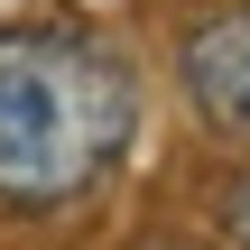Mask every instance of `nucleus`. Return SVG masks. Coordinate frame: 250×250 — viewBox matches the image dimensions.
<instances>
[{"instance_id":"obj_1","label":"nucleus","mask_w":250,"mask_h":250,"mask_svg":"<svg viewBox=\"0 0 250 250\" xmlns=\"http://www.w3.org/2000/svg\"><path fill=\"white\" fill-rule=\"evenodd\" d=\"M130 74L56 28H0V204L56 213L93 195L130 148Z\"/></svg>"},{"instance_id":"obj_2","label":"nucleus","mask_w":250,"mask_h":250,"mask_svg":"<svg viewBox=\"0 0 250 250\" xmlns=\"http://www.w3.org/2000/svg\"><path fill=\"white\" fill-rule=\"evenodd\" d=\"M186 102L204 111L213 139L250 148V9H213L186 37Z\"/></svg>"},{"instance_id":"obj_3","label":"nucleus","mask_w":250,"mask_h":250,"mask_svg":"<svg viewBox=\"0 0 250 250\" xmlns=\"http://www.w3.org/2000/svg\"><path fill=\"white\" fill-rule=\"evenodd\" d=\"M223 232H232V250H250V176H232V195H223Z\"/></svg>"},{"instance_id":"obj_4","label":"nucleus","mask_w":250,"mask_h":250,"mask_svg":"<svg viewBox=\"0 0 250 250\" xmlns=\"http://www.w3.org/2000/svg\"><path fill=\"white\" fill-rule=\"evenodd\" d=\"M148 250H186V241H148Z\"/></svg>"}]
</instances>
